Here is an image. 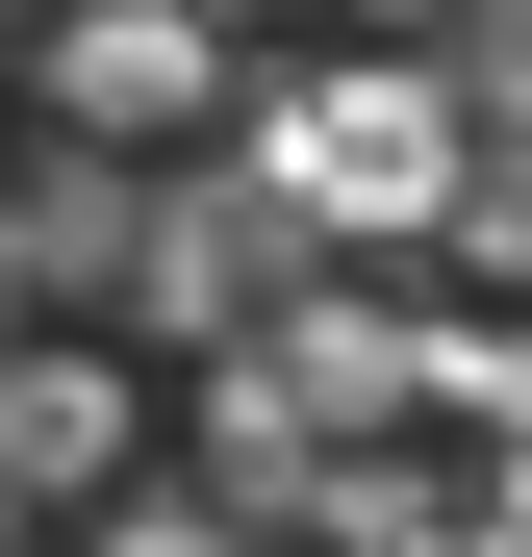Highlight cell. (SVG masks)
<instances>
[{
  "label": "cell",
  "instance_id": "obj_1",
  "mask_svg": "<svg viewBox=\"0 0 532 557\" xmlns=\"http://www.w3.org/2000/svg\"><path fill=\"white\" fill-rule=\"evenodd\" d=\"M253 203H280L305 253H431L457 102H431V76H280V102H253Z\"/></svg>",
  "mask_w": 532,
  "mask_h": 557
},
{
  "label": "cell",
  "instance_id": "obj_4",
  "mask_svg": "<svg viewBox=\"0 0 532 557\" xmlns=\"http://www.w3.org/2000/svg\"><path fill=\"white\" fill-rule=\"evenodd\" d=\"M102 278H127L152 330H253V305L305 278V228L253 203V177H127V253H102Z\"/></svg>",
  "mask_w": 532,
  "mask_h": 557
},
{
  "label": "cell",
  "instance_id": "obj_2",
  "mask_svg": "<svg viewBox=\"0 0 532 557\" xmlns=\"http://www.w3.org/2000/svg\"><path fill=\"white\" fill-rule=\"evenodd\" d=\"M26 76L51 127H102V152H152V127H228V0H26Z\"/></svg>",
  "mask_w": 532,
  "mask_h": 557
},
{
  "label": "cell",
  "instance_id": "obj_3",
  "mask_svg": "<svg viewBox=\"0 0 532 557\" xmlns=\"http://www.w3.org/2000/svg\"><path fill=\"white\" fill-rule=\"evenodd\" d=\"M127 456H152V381L102 330H0V507H102Z\"/></svg>",
  "mask_w": 532,
  "mask_h": 557
}]
</instances>
